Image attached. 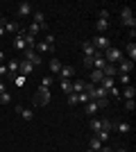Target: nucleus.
<instances>
[{
  "instance_id": "2eb2a0df",
  "label": "nucleus",
  "mask_w": 136,
  "mask_h": 152,
  "mask_svg": "<svg viewBox=\"0 0 136 152\" xmlns=\"http://www.w3.org/2000/svg\"><path fill=\"white\" fill-rule=\"evenodd\" d=\"M27 14H32V5H30V2H20L18 5V16H27Z\"/></svg>"
},
{
  "instance_id": "37998d69",
  "label": "nucleus",
  "mask_w": 136,
  "mask_h": 152,
  "mask_svg": "<svg viewBox=\"0 0 136 152\" xmlns=\"http://www.w3.org/2000/svg\"><path fill=\"white\" fill-rule=\"evenodd\" d=\"M2 59H5V55H2V52H0V61H2Z\"/></svg>"
},
{
  "instance_id": "b1692460",
  "label": "nucleus",
  "mask_w": 136,
  "mask_h": 152,
  "mask_svg": "<svg viewBox=\"0 0 136 152\" xmlns=\"http://www.w3.org/2000/svg\"><path fill=\"white\" fill-rule=\"evenodd\" d=\"M102 145H104V143H102L100 139H95V136H93V139H91V143H89V148H91V150H95V152H100V148H102Z\"/></svg>"
},
{
  "instance_id": "39448f33",
  "label": "nucleus",
  "mask_w": 136,
  "mask_h": 152,
  "mask_svg": "<svg viewBox=\"0 0 136 152\" xmlns=\"http://www.w3.org/2000/svg\"><path fill=\"white\" fill-rule=\"evenodd\" d=\"M134 68V64L129 61V59H120V64H118V73H125V75H129V70Z\"/></svg>"
},
{
  "instance_id": "a19ab883",
  "label": "nucleus",
  "mask_w": 136,
  "mask_h": 152,
  "mask_svg": "<svg viewBox=\"0 0 136 152\" xmlns=\"http://www.w3.org/2000/svg\"><path fill=\"white\" fill-rule=\"evenodd\" d=\"M0 93H5V82H0Z\"/></svg>"
},
{
  "instance_id": "bb28decb",
  "label": "nucleus",
  "mask_w": 136,
  "mask_h": 152,
  "mask_svg": "<svg viewBox=\"0 0 136 152\" xmlns=\"http://www.w3.org/2000/svg\"><path fill=\"white\" fill-rule=\"evenodd\" d=\"M118 82H120V84H125V86H127V84H132V77L129 75H125V73H118Z\"/></svg>"
},
{
  "instance_id": "cd10ccee",
  "label": "nucleus",
  "mask_w": 136,
  "mask_h": 152,
  "mask_svg": "<svg viewBox=\"0 0 136 152\" xmlns=\"http://www.w3.org/2000/svg\"><path fill=\"white\" fill-rule=\"evenodd\" d=\"M109 136H111V134H109V132H104V129H100V132H95V139H100V141H102V143H107V141H109Z\"/></svg>"
},
{
  "instance_id": "ddd939ff",
  "label": "nucleus",
  "mask_w": 136,
  "mask_h": 152,
  "mask_svg": "<svg viewBox=\"0 0 136 152\" xmlns=\"http://www.w3.org/2000/svg\"><path fill=\"white\" fill-rule=\"evenodd\" d=\"M102 73H104V77H116V75H118V70H116V66H113V64H107V66L102 68Z\"/></svg>"
},
{
  "instance_id": "393cba45",
  "label": "nucleus",
  "mask_w": 136,
  "mask_h": 152,
  "mask_svg": "<svg viewBox=\"0 0 136 152\" xmlns=\"http://www.w3.org/2000/svg\"><path fill=\"white\" fill-rule=\"evenodd\" d=\"M120 16H123V20L134 18V14H132V7H123V9H120Z\"/></svg>"
},
{
  "instance_id": "aec40b11",
  "label": "nucleus",
  "mask_w": 136,
  "mask_h": 152,
  "mask_svg": "<svg viewBox=\"0 0 136 152\" xmlns=\"http://www.w3.org/2000/svg\"><path fill=\"white\" fill-rule=\"evenodd\" d=\"M61 91H64L66 95L73 93V82H71V80H61Z\"/></svg>"
},
{
  "instance_id": "7c9ffc66",
  "label": "nucleus",
  "mask_w": 136,
  "mask_h": 152,
  "mask_svg": "<svg viewBox=\"0 0 136 152\" xmlns=\"http://www.w3.org/2000/svg\"><path fill=\"white\" fill-rule=\"evenodd\" d=\"M43 20H45L43 12H34V23H36V25H43Z\"/></svg>"
},
{
  "instance_id": "9d476101",
  "label": "nucleus",
  "mask_w": 136,
  "mask_h": 152,
  "mask_svg": "<svg viewBox=\"0 0 136 152\" xmlns=\"http://www.w3.org/2000/svg\"><path fill=\"white\" fill-rule=\"evenodd\" d=\"M82 50H84V57H95V48L91 45V41H84V43H82Z\"/></svg>"
},
{
  "instance_id": "0eeeda50",
  "label": "nucleus",
  "mask_w": 136,
  "mask_h": 152,
  "mask_svg": "<svg viewBox=\"0 0 136 152\" xmlns=\"http://www.w3.org/2000/svg\"><path fill=\"white\" fill-rule=\"evenodd\" d=\"M95 30L100 32V34H104V32L109 30V18H97L95 20Z\"/></svg>"
},
{
  "instance_id": "6e6552de",
  "label": "nucleus",
  "mask_w": 136,
  "mask_h": 152,
  "mask_svg": "<svg viewBox=\"0 0 136 152\" xmlns=\"http://www.w3.org/2000/svg\"><path fill=\"white\" fill-rule=\"evenodd\" d=\"M102 80H104V73H102V70H97V68L91 70V84H100Z\"/></svg>"
},
{
  "instance_id": "473e14b6",
  "label": "nucleus",
  "mask_w": 136,
  "mask_h": 152,
  "mask_svg": "<svg viewBox=\"0 0 136 152\" xmlns=\"http://www.w3.org/2000/svg\"><path fill=\"white\" fill-rule=\"evenodd\" d=\"M9 102H12V95L7 93V91H5V93H0V104H9Z\"/></svg>"
},
{
  "instance_id": "6ab92c4d",
  "label": "nucleus",
  "mask_w": 136,
  "mask_h": 152,
  "mask_svg": "<svg viewBox=\"0 0 136 152\" xmlns=\"http://www.w3.org/2000/svg\"><path fill=\"white\" fill-rule=\"evenodd\" d=\"M61 66H64V64L59 61V59H50V73H55V75H57L59 70H61Z\"/></svg>"
},
{
  "instance_id": "2f4dec72",
  "label": "nucleus",
  "mask_w": 136,
  "mask_h": 152,
  "mask_svg": "<svg viewBox=\"0 0 136 152\" xmlns=\"http://www.w3.org/2000/svg\"><path fill=\"white\" fill-rule=\"evenodd\" d=\"M102 129H104V132H109V134H111V129H113V123H111L109 118H104V121H102Z\"/></svg>"
},
{
  "instance_id": "a878e982",
  "label": "nucleus",
  "mask_w": 136,
  "mask_h": 152,
  "mask_svg": "<svg viewBox=\"0 0 136 152\" xmlns=\"http://www.w3.org/2000/svg\"><path fill=\"white\" fill-rule=\"evenodd\" d=\"M86 86V82H82V80H77V82H73V93H82Z\"/></svg>"
},
{
  "instance_id": "f704fd0d",
  "label": "nucleus",
  "mask_w": 136,
  "mask_h": 152,
  "mask_svg": "<svg viewBox=\"0 0 136 152\" xmlns=\"http://www.w3.org/2000/svg\"><path fill=\"white\" fill-rule=\"evenodd\" d=\"M134 107H136L134 100H127V102H125V109H127V111H134Z\"/></svg>"
},
{
  "instance_id": "7ed1b4c3",
  "label": "nucleus",
  "mask_w": 136,
  "mask_h": 152,
  "mask_svg": "<svg viewBox=\"0 0 136 152\" xmlns=\"http://www.w3.org/2000/svg\"><path fill=\"white\" fill-rule=\"evenodd\" d=\"M91 45H93L95 50H107L111 45V41H109V37H104V34H95V39L91 41Z\"/></svg>"
},
{
  "instance_id": "c85d7f7f",
  "label": "nucleus",
  "mask_w": 136,
  "mask_h": 152,
  "mask_svg": "<svg viewBox=\"0 0 136 152\" xmlns=\"http://www.w3.org/2000/svg\"><path fill=\"white\" fill-rule=\"evenodd\" d=\"M52 82H55V80H52L50 75H48V77H41V86H43V89H50Z\"/></svg>"
},
{
  "instance_id": "f03ea898",
  "label": "nucleus",
  "mask_w": 136,
  "mask_h": 152,
  "mask_svg": "<svg viewBox=\"0 0 136 152\" xmlns=\"http://www.w3.org/2000/svg\"><path fill=\"white\" fill-rule=\"evenodd\" d=\"M102 57L107 59V64L120 61V59H123V50H120V48H113V45H109V48H107V50L102 52Z\"/></svg>"
},
{
  "instance_id": "c756f323",
  "label": "nucleus",
  "mask_w": 136,
  "mask_h": 152,
  "mask_svg": "<svg viewBox=\"0 0 136 152\" xmlns=\"http://www.w3.org/2000/svg\"><path fill=\"white\" fill-rule=\"evenodd\" d=\"M91 129H93V132H100V129H102V121L93 118V121H91Z\"/></svg>"
},
{
  "instance_id": "4468645a",
  "label": "nucleus",
  "mask_w": 136,
  "mask_h": 152,
  "mask_svg": "<svg viewBox=\"0 0 136 152\" xmlns=\"http://www.w3.org/2000/svg\"><path fill=\"white\" fill-rule=\"evenodd\" d=\"M12 82H14V86L23 89V86H25V82H27V77H25V75H20V73H18V75H14V77H12Z\"/></svg>"
},
{
  "instance_id": "f3484780",
  "label": "nucleus",
  "mask_w": 136,
  "mask_h": 152,
  "mask_svg": "<svg viewBox=\"0 0 136 152\" xmlns=\"http://www.w3.org/2000/svg\"><path fill=\"white\" fill-rule=\"evenodd\" d=\"M97 109H100V107H97V102H95V100H91V102H86V109H84V111H86V116H93Z\"/></svg>"
},
{
  "instance_id": "f257e3e1",
  "label": "nucleus",
  "mask_w": 136,
  "mask_h": 152,
  "mask_svg": "<svg viewBox=\"0 0 136 152\" xmlns=\"http://www.w3.org/2000/svg\"><path fill=\"white\" fill-rule=\"evenodd\" d=\"M32 102H34V107H45V104L50 102V89H43V86H39V91L34 93Z\"/></svg>"
},
{
  "instance_id": "e433bc0d",
  "label": "nucleus",
  "mask_w": 136,
  "mask_h": 152,
  "mask_svg": "<svg viewBox=\"0 0 136 152\" xmlns=\"http://www.w3.org/2000/svg\"><path fill=\"white\" fill-rule=\"evenodd\" d=\"M43 43H48V45H52V48H55V37H52V34H48V37H45V41Z\"/></svg>"
},
{
  "instance_id": "c03bdc74",
  "label": "nucleus",
  "mask_w": 136,
  "mask_h": 152,
  "mask_svg": "<svg viewBox=\"0 0 136 152\" xmlns=\"http://www.w3.org/2000/svg\"><path fill=\"white\" fill-rule=\"evenodd\" d=\"M86 152H95V150H91V148H89V150H86Z\"/></svg>"
},
{
  "instance_id": "4be33fe9",
  "label": "nucleus",
  "mask_w": 136,
  "mask_h": 152,
  "mask_svg": "<svg viewBox=\"0 0 136 152\" xmlns=\"http://www.w3.org/2000/svg\"><path fill=\"white\" fill-rule=\"evenodd\" d=\"M127 55H129V61L134 64V59H136V43H134V41L127 43Z\"/></svg>"
},
{
  "instance_id": "9b49d317",
  "label": "nucleus",
  "mask_w": 136,
  "mask_h": 152,
  "mask_svg": "<svg viewBox=\"0 0 136 152\" xmlns=\"http://www.w3.org/2000/svg\"><path fill=\"white\" fill-rule=\"evenodd\" d=\"M134 95H136V89L132 86V84H127V86H125V91L120 93V98H127V100H134Z\"/></svg>"
},
{
  "instance_id": "72a5a7b5",
  "label": "nucleus",
  "mask_w": 136,
  "mask_h": 152,
  "mask_svg": "<svg viewBox=\"0 0 136 152\" xmlns=\"http://www.w3.org/2000/svg\"><path fill=\"white\" fill-rule=\"evenodd\" d=\"M75 95H77V102H84V104H86V102H91V98L84 93V91H82V93H75Z\"/></svg>"
},
{
  "instance_id": "4c0bfd02",
  "label": "nucleus",
  "mask_w": 136,
  "mask_h": 152,
  "mask_svg": "<svg viewBox=\"0 0 136 152\" xmlns=\"http://www.w3.org/2000/svg\"><path fill=\"white\" fill-rule=\"evenodd\" d=\"M84 66L86 68H93V57H84Z\"/></svg>"
},
{
  "instance_id": "dca6fc26",
  "label": "nucleus",
  "mask_w": 136,
  "mask_h": 152,
  "mask_svg": "<svg viewBox=\"0 0 136 152\" xmlns=\"http://www.w3.org/2000/svg\"><path fill=\"white\" fill-rule=\"evenodd\" d=\"M16 111H18V114L23 116V121H32V118H34L32 109H23V107H16Z\"/></svg>"
},
{
  "instance_id": "412c9836",
  "label": "nucleus",
  "mask_w": 136,
  "mask_h": 152,
  "mask_svg": "<svg viewBox=\"0 0 136 152\" xmlns=\"http://www.w3.org/2000/svg\"><path fill=\"white\" fill-rule=\"evenodd\" d=\"M45 27H48L45 23H43V25H36V23H32V25L27 27V32H30L32 37H36V34H39V30H45Z\"/></svg>"
},
{
  "instance_id": "a211bd4d",
  "label": "nucleus",
  "mask_w": 136,
  "mask_h": 152,
  "mask_svg": "<svg viewBox=\"0 0 136 152\" xmlns=\"http://www.w3.org/2000/svg\"><path fill=\"white\" fill-rule=\"evenodd\" d=\"M14 48H16V50H25V48H27L20 34H16V37H14Z\"/></svg>"
},
{
  "instance_id": "20e7f679",
  "label": "nucleus",
  "mask_w": 136,
  "mask_h": 152,
  "mask_svg": "<svg viewBox=\"0 0 136 152\" xmlns=\"http://www.w3.org/2000/svg\"><path fill=\"white\" fill-rule=\"evenodd\" d=\"M18 66H20V59H9V64H7V75L9 77L18 75Z\"/></svg>"
},
{
  "instance_id": "1a4fd4ad",
  "label": "nucleus",
  "mask_w": 136,
  "mask_h": 152,
  "mask_svg": "<svg viewBox=\"0 0 136 152\" xmlns=\"http://www.w3.org/2000/svg\"><path fill=\"white\" fill-rule=\"evenodd\" d=\"M32 70H34V66H32L30 61H20V66H18V73H20V75H25V77H27Z\"/></svg>"
},
{
  "instance_id": "79ce46f5",
  "label": "nucleus",
  "mask_w": 136,
  "mask_h": 152,
  "mask_svg": "<svg viewBox=\"0 0 136 152\" xmlns=\"http://www.w3.org/2000/svg\"><path fill=\"white\" fill-rule=\"evenodd\" d=\"M116 152H127V150H125V148H118V150Z\"/></svg>"
},
{
  "instance_id": "5701e85b",
  "label": "nucleus",
  "mask_w": 136,
  "mask_h": 152,
  "mask_svg": "<svg viewBox=\"0 0 136 152\" xmlns=\"http://www.w3.org/2000/svg\"><path fill=\"white\" fill-rule=\"evenodd\" d=\"M5 30H7V32H14V34H18L20 25H18V23H16V20H9V23H7V25H5Z\"/></svg>"
},
{
  "instance_id": "423d86ee",
  "label": "nucleus",
  "mask_w": 136,
  "mask_h": 152,
  "mask_svg": "<svg viewBox=\"0 0 136 152\" xmlns=\"http://www.w3.org/2000/svg\"><path fill=\"white\" fill-rule=\"evenodd\" d=\"M73 75H75V68H73V66H61L59 80H73Z\"/></svg>"
},
{
  "instance_id": "f8f14e48",
  "label": "nucleus",
  "mask_w": 136,
  "mask_h": 152,
  "mask_svg": "<svg viewBox=\"0 0 136 152\" xmlns=\"http://www.w3.org/2000/svg\"><path fill=\"white\" fill-rule=\"evenodd\" d=\"M116 132L118 134H129L132 132V125H129V123H125V121L123 123H116Z\"/></svg>"
},
{
  "instance_id": "58836bf2",
  "label": "nucleus",
  "mask_w": 136,
  "mask_h": 152,
  "mask_svg": "<svg viewBox=\"0 0 136 152\" xmlns=\"http://www.w3.org/2000/svg\"><path fill=\"white\" fill-rule=\"evenodd\" d=\"M5 25H7L5 20H0V34H5V32H7V30H5Z\"/></svg>"
},
{
  "instance_id": "ea45409f",
  "label": "nucleus",
  "mask_w": 136,
  "mask_h": 152,
  "mask_svg": "<svg viewBox=\"0 0 136 152\" xmlns=\"http://www.w3.org/2000/svg\"><path fill=\"white\" fill-rule=\"evenodd\" d=\"M100 152H113V150H111L109 145H102V148H100Z\"/></svg>"
},
{
  "instance_id": "c9c22d12",
  "label": "nucleus",
  "mask_w": 136,
  "mask_h": 152,
  "mask_svg": "<svg viewBox=\"0 0 136 152\" xmlns=\"http://www.w3.org/2000/svg\"><path fill=\"white\" fill-rule=\"evenodd\" d=\"M68 104H71V107H73V104H77V95H75V93L68 95Z\"/></svg>"
}]
</instances>
